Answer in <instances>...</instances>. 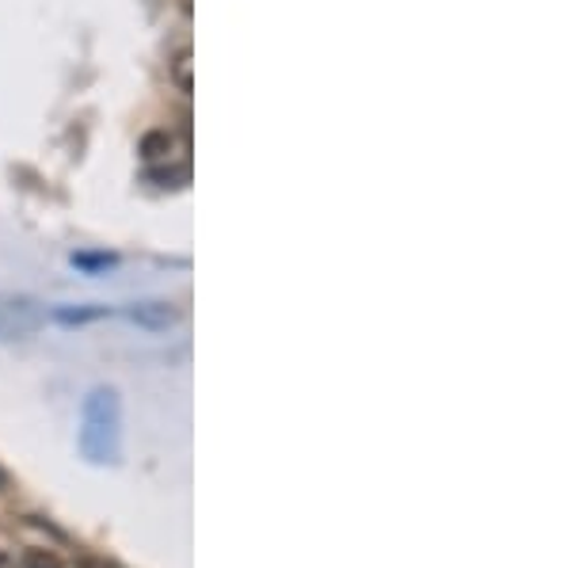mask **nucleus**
<instances>
[{"mask_svg": "<svg viewBox=\"0 0 571 568\" xmlns=\"http://www.w3.org/2000/svg\"><path fill=\"white\" fill-rule=\"evenodd\" d=\"M81 458L92 466H118L123 462V397L115 385H95L81 404V427H76Z\"/></svg>", "mask_w": 571, "mask_h": 568, "instance_id": "nucleus-1", "label": "nucleus"}, {"mask_svg": "<svg viewBox=\"0 0 571 568\" xmlns=\"http://www.w3.org/2000/svg\"><path fill=\"white\" fill-rule=\"evenodd\" d=\"M46 321L39 301L23 295H0V340H23Z\"/></svg>", "mask_w": 571, "mask_h": 568, "instance_id": "nucleus-2", "label": "nucleus"}, {"mask_svg": "<svg viewBox=\"0 0 571 568\" xmlns=\"http://www.w3.org/2000/svg\"><path fill=\"white\" fill-rule=\"evenodd\" d=\"M126 317L134 324H142V329L160 332V329H172V324L179 321V309L168 306V301H142V306H129Z\"/></svg>", "mask_w": 571, "mask_h": 568, "instance_id": "nucleus-3", "label": "nucleus"}, {"mask_svg": "<svg viewBox=\"0 0 571 568\" xmlns=\"http://www.w3.org/2000/svg\"><path fill=\"white\" fill-rule=\"evenodd\" d=\"M23 568H65V565L58 561V554H50V549H28Z\"/></svg>", "mask_w": 571, "mask_h": 568, "instance_id": "nucleus-4", "label": "nucleus"}, {"mask_svg": "<svg viewBox=\"0 0 571 568\" xmlns=\"http://www.w3.org/2000/svg\"><path fill=\"white\" fill-rule=\"evenodd\" d=\"M172 69H176V84H179V92H190V54L184 50V54L172 62Z\"/></svg>", "mask_w": 571, "mask_h": 568, "instance_id": "nucleus-5", "label": "nucleus"}, {"mask_svg": "<svg viewBox=\"0 0 571 568\" xmlns=\"http://www.w3.org/2000/svg\"><path fill=\"white\" fill-rule=\"evenodd\" d=\"M76 568H115L107 557H76Z\"/></svg>", "mask_w": 571, "mask_h": 568, "instance_id": "nucleus-6", "label": "nucleus"}, {"mask_svg": "<svg viewBox=\"0 0 571 568\" xmlns=\"http://www.w3.org/2000/svg\"><path fill=\"white\" fill-rule=\"evenodd\" d=\"M0 568H15V561H12V554H0Z\"/></svg>", "mask_w": 571, "mask_h": 568, "instance_id": "nucleus-7", "label": "nucleus"}, {"mask_svg": "<svg viewBox=\"0 0 571 568\" xmlns=\"http://www.w3.org/2000/svg\"><path fill=\"white\" fill-rule=\"evenodd\" d=\"M8 485V473H4V466H0V488H4Z\"/></svg>", "mask_w": 571, "mask_h": 568, "instance_id": "nucleus-8", "label": "nucleus"}]
</instances>
